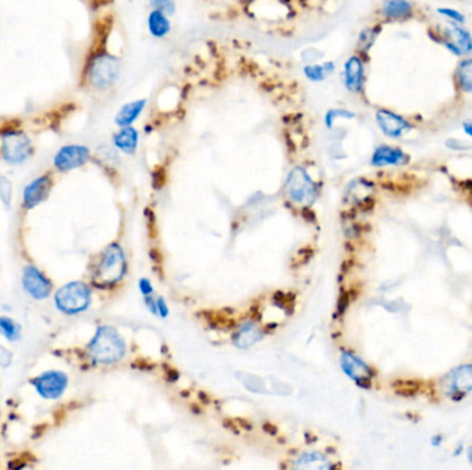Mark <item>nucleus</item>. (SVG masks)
Listing matches in <instances>:
<instances>
[{
  "label": "nucleus",
  "instance_id": "nucleus-1",
  "mask_svg": "<svg viewBox=\"0 0 472 470\" xmlns=\"http://www.w3.org/2000/svg\"><path fill=\"white\" fill-rule=\"evenodd\" d=\"M122 76V61L105 45L93 47L86 56L81 82L94 93L111 91Z\"/></svg>",
  "mask_w": 472,
  "mask_h": 470
},
{
  "label": "nucleus",
  "instance_id": "nucleus-2",
  "mask_svg": "<svg viewBox=\"0 0 472 470\" xmlns=\"http://www.w3.org/2000/svg\"><path fill=\"white\" fill-rule=\"evenodd\" d=\"M126 349V342L115 327L100 326L87 346V353L96 364L111 366L125 359Z\"/></svg>",
  "mask_w": 472,
  "mask_h": 470
},
{
  "label": "nucleus",
  "instance_id": "nucleus-3",
  "mask_svg": "<svg viewBox=\"0 0 472 470\" xmlns=\"http://www.w3.org/2000/svg\"><path fill=\"white\" fill-rule=\"evenodd\" d=\"M35 155L32 137L19 126L9 124L0 130V157L8 164L27 163Z\"/></svg>",
  "mask_w": 472,
  "mask_h": 470
},
{
  "label": "nucleus",
  "instance_id": "nucleus-4",
  "mask_svg": "<svg viewBox=\"0 0 472 470\" xmlns=\"http://www.w3.org/2000/svg\"><path fill=\"white\" fill-rule=\"evenodd\" d=\"M127 273V260L120 245H109L100 256L94 272L93 280L100 287H112L120 283Z\"/></svg>",
  "mask_w": 472,
  "mask_h": 470
},
{
  "label": "nucleus",
  "instance_id": "nucleus-5",
  "mask_svg": "<svg viewBox=\"0 0 472 470\" xmlns=\"http://www.w3.org/2000/svg\"><path fill=\"white\" fill-rule=\"evenodd\" d=\"M285 193L292 203L310 207L319 196V185L304 166H294L286 175Z\"/></svg>",
  "mask_w": 472,
  "mask_h": 470
},
{
  "label": "nucleus",
  "instance_id": "nucleus-6",
  "mask_svg": "<svg viewBox=\"0 0 472 470\" xmlns=\"http://www.w3.org/2000/svg\"><path fill=\"white\" fill-rule=\"evenodd\" d=\"M92 294V289L86 283L71 282L56 293V306L64 315H79L90 308Z\"/></svg>",
  "mask_w": 472,
  "mask_h": 470
},
{
  "label": "nucleus",
  "instance_id": "nucleus-7",
  "mask_svg": "<svg viewBox=\"0 0 472 470\" xmlns=\"http://www.w3.org/2000/svg\"><path fill=\"white\" fill-rule=\"evenodd\" d=\"M341 83L347 93L363 96L366 90V57L354 53L343 64Z\"/></svg>",
  "mask_w": 472,
  "mask_h": 470
},
{
  "label": "nucleus",
  "instance_id": "nucleus-8",
  "mask_svg": "<svg viewBox=\"0 0 472 470\" xmlns=\"http://www.w3.org/2000/svg\"><path fill=\"white\" fill-rule=\"evenodd\" d=\"M429 36L455 56H466L472 52L471 35L457 24L438 27L436 31L431 32Z\"/></svg>",
  "mask_w": 472,
  "mask_h": 470
},
{
  "label": "nucleus",
  "instance_id": "nucleus-9",
  "mask_svg": "<svg viewBox=\"0 0 472 470\" xmlns=\"http://www.w3.org/2000/svg\"><path fill=\"white\" fill-rule=\"evenodd\" d=\"M92 160V149L83 144L63 145L53 156V166L58 172H69L86 166Z\"/></svg>",
  "mask_w": 472,
  "mask_h": 470
},
{
  "label": "nucleus",
  "instance_id": "nucleus-10",
  "mask_svg": "<svg viewBox=\"0 0 472 470\" xmlns=\"http://www.w3.org/2000/svg\"><path fill=\"white\" fill-rule=\"evenodd\" d=\"M340 366L343 372L352 379L361 388H370L373 382L374 372L367 363H365L359 356L354 352L344 349L340 355Z\"/></svg>",
  "mask_w": 472,
  "mask_h": 470
},
{
  "label": "nucleus",
  "instance_id": "nucleus-11",
  "mask_svg": "<svg viewBox=\"0 0 472 470\" xmlns=\"http://www.w3.org/2000/svg\"><path fill=\"white\" fill-rule=\"evenodd\" d=\"M32 385L35 386L39 396L47 400L60 399L68 388V375L63 371L50 370L46 372L39 374L34 381Z\"/></svg>",
  "mask_w": 472,
  "mask_h": 470
},
{
  "label": "nucleus",
  "instance_id": "nucleus-12",
  "mask_svg": "<svg viewBox=\"0 0 472 470\" xmlns=\"http://www.w3.org/2000/svg\"><path fill=\"white\" fill-rule=\"evenodd\" d=\"M23 287L34 300H46L52 295L53 284L49 278L36 267L28 265L23 272Z\"/></svg>",
  "mask_w": 472,
  "mask_h": 470
},
{
  "label": "nucleus",
  "instance_id": "nucleus-13",
  "mask_svg": "<svg viewBox=\"0 0 472 470\" xmlns=\"http://www.w3.org/2000/svg\"><path fill=\"white\" fill-rule=\"evenodd\" d=\"M374 120L380 131L388 138H399L410 130V123L402 115L388 108H378L374 112Z\"/></svg>",
  "mask_w": 472,
  "mask_h": 470
},
{
  "label": "nucleus",
  "instance_id": "nucleus-14",
  "mask_svg": "<svg viewBox=\"0 0 472 470\" xmlns=\"http://www.w3.org/2000/svg\"><path fill=\"white\" fill-rule=\"evenodd\" d=\"M53 188V177L52 174H42L32 179L23 192V204L27 210H32L43 203Z\"/></svg>",
  "mask_w": 472,
  "mask_h": 470
},
{
  "label": "nucleus",
  "instance_id": "nucleus-15",
  "mask_svg": "<svg viewBox=\"0 0 472 470\" xmlns=\"http://www.w3.org/2000/svg\"><path fill=\"white\" fill-rule=\"evenodd\" d=\"M141 142V133L136 126L118 127L111 137L112 146L122 155L133 156L137 153Z\"/></svg>",
  "mask_w": 472,
  "mask_h": 470
},
{
  "label": "nucleus",
  "instance_id": "nucleus-16",
  "mask_svg": "<svg viewBox=\"0 0 472 470\" xmlns=\"http://www.w3.org/2000/svg\"><path fill=\"white\" fill-rule=\"evenodd\" d=\"M148 108V98H137L129 102H125L114 116V124L116 127H129L136 126L137 122L142 118Z\"/></svg>",
  "mask_w": 472,
  "mask_h": 470
},
{
  "label": "nucleus",
  "instance_id": "nucleus-17",
  "mask_svg": "<svg viewBox=\"0 0 472 470\" xmlns=\"http://www.w3.org/2000/svg\"><path fill=\"white\" fill-rule=\"evenodd\" d=\"M409 163V155L405 153L400 148L391 145H378L370 157V164L373 167L381 168L388 166H405Z\"/></svg>",
  "mask_w": 472,
  "mask_h": 470
},
{
  "label": "nucleus",
  "instance_id": "nucleus-18",
  "mask_svg": "<svg viewBox=\"0 0 472 470\" xmlns=\"http://www.w3.org/2000/svg\"><path fill=\"white\" fill-rule=\"evenodd\" d=\"M378 14L383 21L402 23L413 17L414 8L409 0H384Z\"/></svg>",
  "mask_w": 472,
  "mask_h": 470
},
{
  "label": "nucleus",
  "instance_id": "nucleus-19",
  "mask_svg": "<svg viewBox=\"0 0 472 470\" xmlns=\"http://www.w3.org/2000/svg\"><path fill=\"white\" fill-rule=\"evenodd\" d=\"M447 393L462 397L472 390V366H461L451 371L446 379Z\"/></svg>",
  "mask_w": 472,
  "mask_h": 470
},
{
  "label": "nucleus",
  "instance_id": "nucleus-20",
  "mask_svg": "<svg viewBox=\"0 0 472 470\" xmlns=\"http://www.w3.org/2000/svg\"><path fill=\"white\" fill-rule=\"evenodd\" d=\"M145 25H147V31L149 36L156 41H163L169 38L173 32L171 17L158 10L149 9V13L147 14V19H145Z\"/></svg>",
  "mask_w": 472,
  "mask_h": 470
},
{
  "label": "nucleus",
  "instance_id": "nucleus-21",
  "mask_svg": "<svg viewBox=\"0 0 472 470\" xmlns=\"http://www.w3.org/2000/svg\"><path fill=\"white\" fill-rule=\"evenodd\" d=\"M261 338H263L261 327L257 323L249 320V322L242 323L239 327H236V331L233 333V337H232V342L238 349L245 350L256 345Z\"/></svg>",
  "mask_w": 472,
  "mask_h": 470
},
{
  "label": "nucleus",
  "instance_id": "nucleus-22",
  "mask_svg": "<svg viewBox=\"0 0 472 470\" xmlns=\"http://www.w3.org/2000/svg\"><path fill=\"white\" fill-rule=\"evenodd\" d=\"M337 71V63L333 60L304 64L303 76L311 83H323Z\"/></svg>",
  "mask_w": 472,
  "mask_h": 470
},
{
  "label": "nucleus",
  "instance_id": "nucleus-23",
  "mask_svg": "<svg viewBox=\"0 0 472 470\" xmlns=\"http://www.w3.org/2000/svg\"><path fill=\"white\" fill-rule=\"evenodd\" d=\"M292 466L296 469H321V470L333 467L330 459L319 451H311V452L301 454L299 458H296V460Z\"/></svg>",
  "mask_w": 472,
  "mask_h": 470
},
{
  "label": "nucleus",
  "instance_id": "nucleus-24",
  "mask_svg": "<svg viewBox=\"0 0 472 470\" xmlns=\"http://www.w3.org/2000/svg\"><path fill=\"white\" fill-rule=\"evenodd\" d=\"M381 30L383 28L380 24H374L372 27H366L365 30H362L356 39V53L367 57L369 52L373 49L374 43L377 42L381 34Z\"/></svg>",
  "mask_w": 472,
  "mask_h": 470
},
{
  "label": "nucleus",
  "instance_id": "nucleus-25",
  "mask_svg": "<svg viewBox=\"0 0 472 470\" xmlns=\"http://www.w3.org/2000/svg\"><path fill=\"white\" fill-rule=\"evenodd\" d=\"M454 82L460 91L472 94V58L462 60L455 72H454Z\"/></svg>",
  "mask_w": 472,
  "mask_h": 470
},
{
  "label": "nucleus",
  "instance_id": "nucleus-26",
  "mask_svg": "<svg viewBox=\"0 0 472 470\" xmlns=\"http://www.w3.org/2000/svg\"><path fill=\"white\" fill-rule=\"evenodd\" d=\"M356 118V113L352 112L351 109L347 108H329L325 115H323V126L328 130H333L336 127V124L340 120H354Z\"/></svg>",
  "mask_w": 472,
  "mask_h": 470
},
{
  "label": "nucleus",
  "instance_id": "nucleus-27",
  "mask_svg": "<svg viewBox=\"0 0 472 470\" xmlns=\"http://www.w3.org/2000/svg\"><path fill=\"white\" fill-rule=\"evenodd\" d=\"M0 333L9 341H19L21 337V326L17 324L12 317L0 316Z\"/></svg>",
  "mask_w": 472,
  "mask_h": 470
},
{
  "label": "nucleus",
  "instance_id": "nucleus-28",
  "mask_svg": "<svg viewBox=\"0 0 472 470\" xmlns=\"http://www.w3.org/2000/svg\"><path fill=\"white\" fill-rule=\"evenodd\" d=\"M148 6L151 10L162 12L170 17H173L177 12L175 0H148Z\"/></svg>",
  "mask_w": 472,
  "mask_h": 470
},
{
  "label": "nucleus",
  "instance_id": "nucleus-29",
  "mask_svg": "<svg viewBox=\"0 0 472 470\" xmlns=\"http://www.w3.org/2000/svg\"><path fill=\"white\" fill-rule=\"evenodd\" d=\"M12 197H13V183L6 175L0 174V200H2V203L6 207H9L12 204Z\"/></svg>",
  "mask_w": 472,
  "mask_h": 470
},
{
  "label": "nucleus",
  "instance_id": "nucleus-30",
  "mask_svg": "<svg viewBox=\"0 0 472 470\" xmlns=\"http://www.w3.org/2000/svg\"><path fill=\"white\" fill-rule=\"evenodd\" d=\"M438 13H439L440 16L449 19V20H450L451 23H454V24H462V23L465 21V17H464L460 12H457V10H454V9L442 8V9H438Z\"/></svg>",
  "mask_w": 472,
  "mask_h": 470
},
{
  "label": "nucleus",
  "instance_id": "nucleus-31",
  "mask_svg": "<svg viewBox=\"0 0 472 470\" xmlns=\"http://www.w3.org/2000/svg\"><path fill=\"white\" fill-rule=\"evenodd\" d=\"M156 309H158V317L167 319L170 315L169 305L163 297H156Z\"/></svg>",
  "mask_w": 472,
  "mask_h": 470
},
{
  "label": "nucleus",
  "instance_id": "nucleus-32",
  "mask_svg": "<svg viewBox=\"0 0 472 470\" xmlns=\"http://www.w3.org/2000/svg\"><path fill=\"white\" fill-rule=\"evenodd\" d=\"M138 289H140V293L142 294V297L151 295V294H153V291H155V289H153L151 280L147 279V278L140 279V282H138Z\"/></svg>",
  "mask_w": 472,
  "mask_h": 470
},
{
  "label": "nucleus",
  "instance_id": "nucleus-33",
  "mask_svg": "<svg viewBox=\"0 0 472 470\" xmlns=\"http://www.w3.org/2000/svg\"><path fill=\"white\" fill-rule=\"evenodd\" d=\"M12 359H13L12 352L9 349H6L5 346L0 345V366L9 367L12 364Z\"/></svg>",
  "mask_w": 472,
  "mask_h": 470
},
{
  "label": "nucleus",
  "instance_id": "nucleus-34",
  "mask_svg": "<svg viewBox=\"0 0 472 470\" xmlns=\"http://www.w3.org/2000/svg\"><path fill=\"white\" fill-rule=\"evenodd\" d=\"M144 302H145V306L147 309L153 315V316H158V309H156V297L153 294L151 295H147L144 297Z\"/></svg>",
  "mask_w": 472,
  "mask_h": 470
},
{
  "label": "nucleus",
  "instance_id": "nucleus-35",
  "mask_svg": "<svg viewBox=\"0 0 472 470\" xmlns=\"http://www.w3.org/2000/svg\"><path fill=\"white\" fill-rule=\"evenodd\" d=\"M462 128H464V133H465L469 138H472V122H465V123L462 124Z\"/></svg>",
  "mask_w": 472,
  "mask_h": 470
},
{
  "label": "nucleus",
  "instance_id": "nucleus-36",
  "mask_svg": "<svg viewBox=\"0 0 472 470\" xmlns=\"http://www.w3.org/2000/svg\"><path fill=\"white\" fill-rule=\"evenodd\" d=\"M431 444H432L433 447H439V445L442 444V436H433V437L431 438Z\"/></svg>",
  "mask_w": 472,
  "mask_h": 470
},
{
  "label": "nucleus",
  "instance_id": "nucleus-37",
  "mask_svg": "<svg viewBox=\"0 0 472 470\" xmlns=\"http://www.w3.org/2000/svg\"><path fill=\"white\" fill-rule=\"evenodd\" d=\"M468 459H469V462L472 463V445H471L469 449H468Z\"/></svg>",
  "mask_w": 472,
  "mask_h": 470
}]
</instances>
